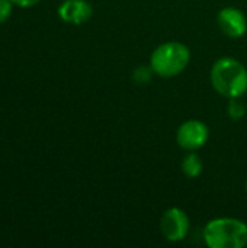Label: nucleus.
Here are the masks:
<instances>
[{
    "instance_id": "f257e3e1",
    "label": "nucleus",
    "mask_w": 247,
    "mask_h": 248,
    "mask_svg": "<svg viewBox=\"0 0 247 248\" xmlns=\"http://www.w3.org/2000/svg\"><path fill=\"white\" fill-rule=\"evenodd\" d=\"M211 83L217 93L229 99H239L247 92V68L236 58L224 57L211 68Z\"/></svg>"
},
{
    "instance_id": "f03ea898",
    "label": "nucleus",
    "mask_w": 247,
    "mask_h": 248,
    "mask_svg": "<svg viewBox=\"0 0 247 248\" xmlns=\"http://www.w3.org/2000/svg\"><path fill=\"white\" fill-rule=\"evenodd\" d=\"M210 248H242L247 244V224L236 218H215L202 231Z\"/></svg>"
},
{
    "instance_id": "7ed1b4c3",
    "label": "nucleus",
    "mask_w": 247,
    "mask_h": 248,
    "mask_svg": "<svg viewBox=\"0 0 247 248\" xmlns=\"http://www.w3.org/2000/svg\"><path fill=\"white\" fill-rule=\"evenodd\" d=\"M191 61V51L189 48L178 41H169L159 45L151 57H150V67L153 68L154 74L163 78H170L179 76Z\"/></svg>"
},
{
    "instance_id": "20e7f679",
    "label": "nucleus",
    "mask_w": 247,
    "mask_h": 248,
    "mask_svg": "<svg viewBox=\"0 0 247 248\" xmlns=\"http://www.w3.org/2000/svg\"><path fill=\"white\" fill-rule=\"evenodd\" d=\"M189 217L181 208L167 209L160 219V231L163 237L170 243L183 241L189 232Z\"/></svg>"
},
{
    "instance_id": "39448f33",
    "label": "nucleus",
    "mask_w": 247,
    "mask_h": 248,
    "mask_svg": "<svg viewBox=\"0 0 247 248\" xmlns=\"http://www.w3.org/2000/svg\"><path fill=\"white\" fill-rule=\"evenodd\" d=\"M208 137H210L208 126L198 119L185 121L176 132L178 144L181 145V148L186 151H197L202 148L207 144Z\"/></svg>"
},
{
    "instance_id": "423d86ee",
    "label": "nucleus",
    "mask_w": 247,
    "mask_h": 248,
    "mask_svg": "<svg viewBox=\"0 0 247 248\" xmlns=\"http://www.w3.org/2000/svg\"><path fill=\"white\" fill-rule=\"evenodd\" d=\"M221 32L229 38H240L246 33L247 20L245 13L236 7H224L217 16Z\"/></svg>"
},
{
    "instance_id": "0eeeda50",
    "label": "nucleus",
    "mask_w": 247,
    "mask_h": 248,
    "mask_svg": "<svg viewBox=\"0 0 247 248\" xmlns=\"http://www.w3.org/2000/svg\"><path fill=\"white\" fill-rule=\"evenodd\" d=\"M93 15V7L87 0H64L58 7V16L70 25L86 23Z\"/></svg>"
},
{
    "instance_id": "6e6552de",
    "label": "nucleus",
    "mask_w": 247,
    "mask_h": 248,
    "mask_svg": "<svg viewBox=\"0 0 247 248\" xmlns=\"http://www.w3.org/2000/svg\"><path fill=\"white\" fill-rule=\"evenodd\" d=\"M202 160L201 157L197 154V153H189L183 157L182 160V164H181V169H182V173L189 177V179H195L198 177L201 173H202Z\"/></svg>"
},
{
    "instance_id": "1a4fd4ad",
    "label": "nucleus",
    "mask_w": 247,
    "mask_h": 248,
    "mask_svg": "<svg viewBox=\"0 0 247 248\" xmlns=\"http://www.w3.org/2000/svg\"><path fill=\"white\" fill-rule=\"evenodd\" d=\"M153 73H154V71H153L151 67H144V65H141V67L135 68V71L132 73V78H134V81L138 83V84H146V83L150 81Z\"/></svg>"
},
{
    "instance_id": "9d476101",
    "label": "nucleus",
    "mask_w": 247,
    "mask_h": 248,
    "mask_svg": "<svg viewBox=\"0 0 247 248\" xmlns=\"http://www.w3.org/2000/svg\"><path fill=\"white\" fill-rule=\"evenodd\" d=\"M245 113H246L245 105L242 102H239L237 97L236 99H230V105H229V115H230V118L237 121V119L243 118Z\"/></svg>"
},
{
    "instance_id": "9b49d317",
    "label": "nucleus",
    "mask_w": 247,
    "mask_h": 248,
    "mask_svg": "<svg viewBox=\"0 0 247 248\" xmlns=\"http://www.w3.org/2000/svg\"><path fill=\"white\" fill-rule=\"evenodd\" d=\"M13 10V1L12 0H0V23H4Z\"/></svg>"
},
{
    "instance_id": "f8f14e48",
    "label": "nucleus",
    "mask_w": 247,
    "mask_h": 248,
    "mask_svg": "<svg viewBox=\"0 0 247 248\" xmlns=\"http://www.w3.org/2000/svg\"><path fill=\"white\" fill-rule=\"evenodd\" d=\"M13 4L19 6V7H32L35 4H38L41 0H12Z\"/></svg>"
},
{
    "instance_id": "ddd939ff",
    "label": "nucleus",
    "mask_w": 247,
    "mask_h": 248,
    "mask_svg": "<svg viewBox=\"0 0 247 248\" xmlns=\"http://www.w3.org/2000/svg\"><path fill=\"white\" fill-rule=\"evenodd\" d=\"M246 192H247V183H246Z\"/></svg>"
}]
</instances>
